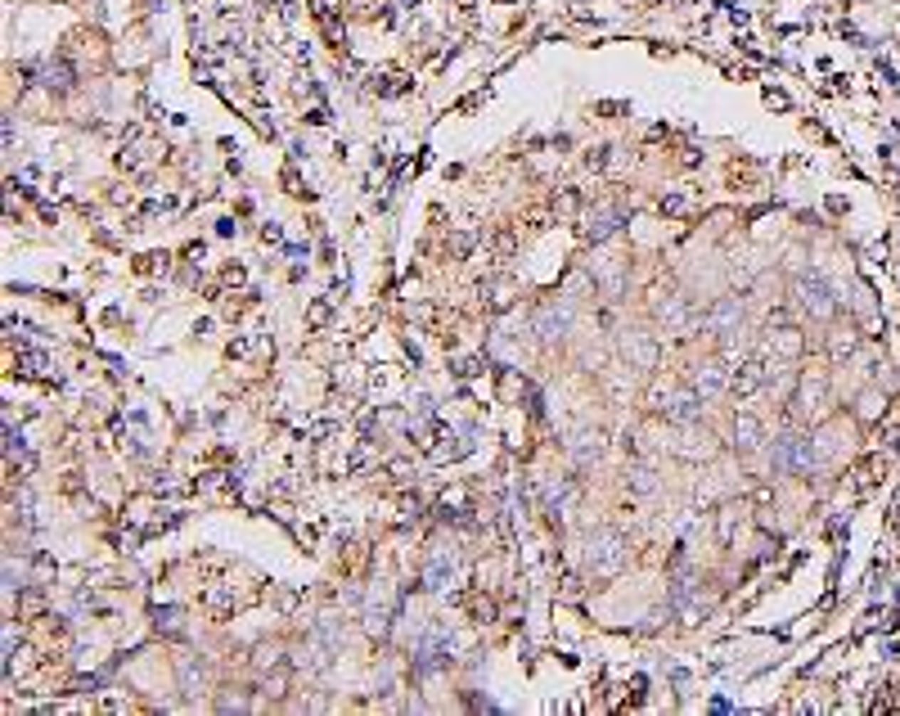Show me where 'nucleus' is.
<instances>
[{
  "label": "nucleus",
  "mask_w": 900,
  "mask_h": 716,
  "mask_svg": "<svg viewBox=\"0 0 900 716\" xmlns=\"http://www.w3.org/2000/svg\"><path fill=\"white\" fill-rule=\"evenodd\" d=\"M622 559H626L622 536L603 531L599 541H590V568H595V572H617V568H622Z\"/></svg>",
  "instance_id": "1"
},
{
  "label": "nucleus",
  "mask_w": 900,
  "mask_h": 716,
  "mask_svg": "<svg viewBox=\"0 0 900 716\" xmlns=\"http://www.w3.org/2000/svg\"><path fill=\"white\" fill-rule=\"evenodd\" d=\"M761 378H765V360H748V365H738V374H734V388L738 397H748V392H756L761 388Z\"/></svg>",
  "instance_id": "2"
},
{
  "label": "nucleus",
  "mask_w": 900,
  "mask_h": 716,
  "mask_svg": "<svg viewBox=\"0 0 900 716\" xmlns=\"http://www.w3.org/2000/svg\"><path fill=\"white\" fill-rule=\"evenodd\" d=\"M738 316H743V306H738V302H721V306H716V311H711L707 320H702V325H707V329H716V333H721V329H729V325H734V320H738Z\"/></svg>",
  "instance_id": "3"
},
{
  "label": "nucleus",
  "mask_w": 900,
  "mask_h": 716,
  "mask_svg": "<svg viewBox=\"0 0 900 716\" xmlns=\"http://www.w3.org/2000/svg\"><path fill=\"white\" fill-rule=\"evenodd\" d=\"M671 415H675V419H698V415H702V401L694 397V392H684V397L671 401Z\"/></svg>",
  "instance_id": "4"
},
{
  "label": "nucleus",
  "mask_w": 900,
  "mask_h": 716,
  "mask_svg": "<svg viewBox=\"0 0 900 716\" xmlns=\"http://www.w3.org/2000/svg\"><path fill=\"white\" fill-rule=\"evenodd\" d=\"M721 388H725V374L721 370H702L698 374V392H702V397H716Z\"/></svg>",
  "instance_id": "5"
},
{
  "label": "nucleus",
  "mask_w": 900,
  "mask_h": 716,
  "mask_svg": "<svg viewBox=\"0 0 900 716\" xmlns=\"http://www.w3.org/2000/svg\"><path fill=\"white\" fill-rule=\"evenodd\" d=\"M801 302L806 306H815V311H828V298H824V284H801Z\"/></svg>",
  "instance_id": "6"
},
{
  "label": "nucleus",
  "mask_w": 900,
  "mask_h": 716,
  "mask_svg": "<svg viewBox=\"0 0 900 716\" xmlns=\"http://www.w3.org/2000/svg\"><path fill=\"white\" fill-rule=\"evenodd\" d=\"M738 432H743V437H738V446H752V442H756V419H748V415H743V419H738Z\"/></svg>",
  "instance_id": "7"
},
{
  "label": "nucleus",
  "mask_w": 900,
  "mask_h": 716,
  "mask_svg": "<svg viewBox=\"0 0 900 716\" xmlns=\"http://www.w3.org/2000/svg\"><path fill=\"white\" fill-rule=\"evenodd\" d=\"M19 360H23V370H27V374H41V365H46V356H41V352H23Z\"/></svg>",
  "instance_id": "8"
},
{
  "label": "nucleus",
  "mask_w": 900,
  "mask_h": 716,
  "mask_svg": "<svg viewBox=\"0 0 900 716\" xmlns=\"http://www.w3.org/2000/svg\"><path fill=\"white\" fill-rule=\"evenodd\" d=\"M455 370H459V374H477V370H482V360H477V356H469V360H459Z\"/></svg>",
  "instance_id": "9"
}]
</instances>
